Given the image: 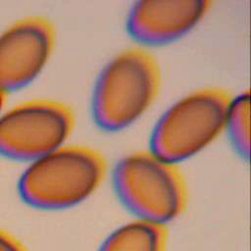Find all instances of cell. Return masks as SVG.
I'll use <instances>...</instances> for the list:
<instances>
[{
	"label": "cell",
	"instance_id": "7",
	"mask_svg": "<svg viewBox=\"0 0 251 251\" xmlns=\"http://www.w3.org/2000/svg\"><path fill=\"white\" fill-rule=\"evenodd\" d=\"M212 2L207 0H146L129 9L126 28L143 45H163L191 31L206 16Z\"/></svg>",
	"mask_w": 251,
	"mask_h": 251
},
{
	"label": "cell",
	"instance_id": "6",
	"mask_svg": "<svg viewBox=\"0 0 251 251\" xmlns=\"http://www.w3.org/2000/svg\"><path fill=\"white\" fill-rule=\"evenodd\" d=\"M55 43L52 24L42 17L18 20L0 33V88L22 87L44 68Z\"/></svg>",
	"mask_w": 251,
	"mask_h": 251
},
{
	"label": "cell",
	"instance_id": "10",
	"mask_svg": "<svg viewBox=\"0 0 251 251\" xmlns=\"http://www.w3.org/2000/svg\"><path fill=\"white\" fill-rule=\"evenodd\" d=\"M0 251H25L13 238L0 231Z\"/></svg>",
	"mask_w": 251,
	"mask_h": 251
},
{
	"label": "cell",
	"instance_id": "9",
	"mask_svg": "<svg viewBox=\"0 0 251 251\" xmlns=\"http://www.w3.org/2000/svg\"><path fill=\"white\" fill-rule=\"evenodd\" d=\"M234 151L242 159L250 154V94L244 90L230 97L225 120V129Z\"/></svg>",
	"mask_w": 251,
	"mask_h": 251
},
{
	"label": "cell",
	"instance_id": "8",
	"mask_svg": "<svg viewBox=\"0 0 251 251\" xmlns=\"http://www.w3.org/2000/svg\"><path fill=\"white\" fill-rule=\"evenodd\" d=\"M165 237L164 226L138 220L112 232L99 251H163Z\"/></svg>",
	"mask_w": 251,
	"mask_h": 251
},
{
	"label": "cell",
	"instance_id": "5",
	"mask_svg": "<svg viewBox=\"0 0 251 251\" xmlns=\"http://www.w3.org/2000/svg\"><path fill=\"white\" fill-rule=\"evenodd\" d=\"M74 125V113L64 103L25 101L0 115V152L33 161L65 145Z\"/></svg>",
	"mask_w": 251,
	"mask_h": 251
},
{
	"label": "cell",
	"instance_id": "4",
	"mask_svg": "<svg viewBox=\"0 0 251 251\" xmlns=\"http://www.w3.org/2000/svg\"><path fill=\"white\" fill-rule=\"evenodd\" d=\"M112 180L120 201L138 220L164 226L185 207V184L177 166L149 151L121 158L113 169Z\"/></svg>",
	"mask_w": 251,
	"mask_h": 251
},
{
	"label": "cell",
	"instance_id": "1",
	"mask_svg": "<svg viewBox=\"0 0 251 251\" xmlns=\"http://www.w3.org/2000/svg\"><path fill=\"white\" fill-rule=\"evenodd\" d=\"M161 75L155 58L130 48L112 58L98 75L91 96V114L98 127L120 131L137 121L158 94Z\"/></svg>",
	"mask_w": 251,
	"mask_h": 251
},
{
	"label": "cell",
	"instance_id": "11",
	"mask_svg": "<svg viewBox=\"0 0 251 251\" xmlns=\"http://www.w3.org/2000/svg\"><path fill=\"white\" fill-rule=\"evenodd\" d=\"M4 99H5V92L0 88V110L4 104Z\"/></svg>",
	"mask_w": 251,
	"mask_h": 251
},
{
	"label": "cell",
	"instance_id": "2",
	"mask_svg": "<svg viewBox=\"0 0 251 251\" xmlns=\"http://www.w3.org/2000/svg\"><path fill=\"white\" fill-rule=\"evenodd\" d=\"M105 173L106 162L97 150L65 144L26 167L19 180V193L38 209L70 208L87 199Z\"/></svg>",
	"mask_w": 251,
	"mask_h": 251
},
{
	"label": "cell",
	"instance_id": "3",
	"mask_svg": "<svg viewBox=\"0 0 251 251\" xmlns=\"http://www.w3.org/2000/svg\"><path fill=\"white\" fill-rule=\"evenodd\" d=\"M229 99L220 88H203L180 98L156 122L148 151L176 166L198 154L224 131Z\"/></svg>",
	"mask_w": 251,
	"mask_h": 251
}]
</instances>
